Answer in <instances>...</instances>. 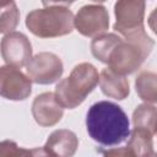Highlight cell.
<instances>
[{
    "instance_id": "obj_2",
    "label": "cell",
    "mask_w": 157,
    "mask_h": 157,
    "mask_svg": "<svg viewBox=\"0 0 157 157\" xmlns=\"http://www.w3.org/2000/svg\"><path fill=\"white\" fill-rule=\"evenodd\" d=\"M155 47L145 29L121 37L120 42L113 48L108 58V67L119 75H130L144 64Z\"/></svg>"
},
{
    "instance_id": "obj_22",
    "label": "cell",
    "mask_w": 157,
    "mask_h": 157,
    "mask_svg": "<svg viewBox=\"0 0 157 157\" xmlns=\"http://www.w3.org/2000/svg\"><path fill=\"white\" fill-rule=\"evenodd\" d=\"M91 1H94V2H104L107 0H91Z\"/></svg>"
},
{
    "instance_id": "obj_10",
    "label": "cell",
    "mask_w": 157,
    "mask_h": 157,
    "mask_svg": "<svg viewBox=\"0 0 157 157\" xmlns=\"http://www.w3.org/2000/svg\"><path fill=\"white\" fill-rule=\"evenodd\" d=\"M32 115L38 125L44 128L54 126L61 120L64 108L59 104L54 93L43 92L33 99Z\"/></svg>"
},
{
    "instance_id": "obj_20",
    "label": "cell",
    "mask_w": 157,
    "mask_h": 157,
    "mask_svg": "<svg viewBox=\"0 0 157 157\" xmlns=\"http://www.w3.org/2000/svg\"><path fill=\"white\" fill-rule=\"evenodd\" d=\"M75 0H42V4L44 7L47 6H64L69 7Z\"/></svg>"
},
{
    "instance_id": "obj_5",
    "label": "cell",
    "mask_w": 157,
    "mask_h": 157,
    "mask_svg": "<svg viewBox=\"0 0 157 157\" xmlns=\"http://www.w3.org/2000/svg\"><path fill=\"white\" fill-rule=\"evenodd\" d=\"M114 15L115 23L113 28L121 37L145 29V0H117Z\"/></svg>"
},
{
    "instance_id": "obj_14",
    "label": "cell",
    "mask_w": 157,
    "mask_h": 157,
    "mask_svg": "<svg viewBox=\"0 0 157 157\" xmlns=\"http://www.w3.org/2000/svg\"><path fill=\"white\" fill-rule=\"evenodd\" d=\"M132 124L134 128L147 130L155 135L157 131V109L155 104H139L132 113Z\"/></svg>"
},
{
    "instance_id": "obj_21",
    "label": "cell",
    "mask_w": 157,
    "mask_h": 157,
    "mask_svg": "<svg viewBox=\"0 0 157 157\" xmlns=\"http://www.w3.org/2000/svg\"><path fill=\"white\" fill-rule=\"evenodd\" d=\"M13 0H0V6H4V5H6V4H10V2H12Z\"/></svg>"
},
{
    "instance_id": "obj_17",
    "label": "cell",
    "mask_w": 157,
    "mask_h": 157,
    "mask_svg": "<svg viewBox=\"0 0 157 157\" xmlns=\"http://www.w3.org/2000/svg\"><path fill=\"white\" fill-rule=\"evenodd\" d=\"M20 22V10L15 1L0 6V33L13 32Z\"/></svg>"
},
{
    "instance_id": "obj_4",
    "label": "cell",
    "mask_w": 157,
    "mask_h": 157,
    "mask_svg": "<svg viewBox=\"0 0 157 157\" xmlns=\"http://www.w3.org/2000/svg\"><path fill=\"white\" fill-rule=\"evenodd\" d=\"M26 26L32 34L39 38L63 37L74 29V13L64 6L36 9L26 16Z\"/></svg>"
},
{
    "instance_id": "obj_18",
    "label": "cell",
    "mask_w": 157,
    "mask_h": 157,
    "mask_svg": "<svg viewBox=\"0 0 157 157\" xmlns=\"http://www.w3.org/2000/svg\"><path fill=\"white\" fill-rule=\"evenodd\" d=\"M26 157V156H45L43 148H22L12 140L0 141V157Z\"/></svg>"
},
{
    "instance_id": "obj_12",
    "label": "cell",
    "mask_w": 157,
    "mask_h": 157,
    "mask_svg": "<svg viewBox=\"0 0 157 157\" xmlns=\"http://www.w3.org/2000/svg\"><path fill=\"white\" fill-rule=\"evenodd\" d=\"M98 82L103 94L109 98L123 101L130 93L129 80L125 76L114 72L110 67H105L101 71Z\"/></svg>"
},
{
    "instance_id": "obj_6",
    "label": "cell",
    "mask_w": 157,
    "mask_h": 157,
    "mask_svg": "<svg viewBox=\"0 0 157 157\" xmlns=\"http://www.w3.org/2000/svg\"><path fill=\"white\" fill-rule=\"evenodd\" d=\"M26 72L29 80L34 83L52 85L61 77L64 65L56 54L42 52L31 58L26 65Z\"/></svg>"
},
{
    "instance_id": "obj_7",
    "label": "cell",
    "mask_w": 157,
    "mask_h": 157,
    "mask_svg": "<svg viewBox=\"0 0 157 157\" xmlns=\"http://www.w3.org/2000/svg\"><path fill=\"white\" fill-rule=\"evenodd\" d=\"M74 27L85 37H97L109 27V13L103 5H85L74 16Z\"/></svg>"
},
{
    "instance_id": "obj_13",
    "label": "cell",
    "mask_w": 157,
    "mask_h": 157,
    "mask_svg": "<svg viewBox=\"0 0 157 157\" xmlns=\"http://www.w3.org/2000/svg\"><path fill=\"white\" fill-rule=\"evenodd\" d=\"M153 136L150 131L144 129L134 128L129 132L128 145L125 146L130 153V156L137 157H152L155 156L153 150Z\"/></svg>"
},
{
    "instance_id": "obj_19",
    "label": "cell",
    "mask_w": 157,
    "mask_h": 157,
    "mask_svg": "<svg viewBox=\"0 0 157 157\" xmlns=\"http://www.w3.org/2000/svg\"><path fill=\"white\" fill-rule=\"evenodd\" d=\"M99 153H102V155H104V156H118V157H120V156H123V157H126V156H130V153H129V151H128V148L126 147H114V148H112V150H97ZM131 157V156H130Z\"/></svg>"
},
{
    "instance_id": "obj_1",
    "label": "cell",
    "mask_w": 157,
    "mask_h": 157,
    "mask_svg": "<svg viewBox=\"0 0 157 157\" xmlns=\"http://www.w3.org/2000/svg\"><path fill=\"white\" fill-rule=\"evenodd\" d=\"M86 129L97 144L112 147L124 142L130 132V123L123 108L113 102L92 104L86 114Z\"/></svg>"
},
{
    "instance_id": "obj_9",
    "label": "cell",
    "mask_w": 157,
    "mask_h": 157,
    "mask_svg": "<svg viewBox=\"0 0 157 157\" xmlns=\"http://www.w3.org/2000/svg\"><path fill=\"white\" fill-rule=\"evenodd\" d=\"M0 52L7 65L16 67L26 66L32 58V44L26 34L10 32L0 42Z\"/></svg>"
},
{
    "instance_id": "obj_3",
    "label": "cell",
    "mask_w": 157,
    "mask_h": 157,
    "mask_svg": "<svg viewBox=\"0 0 157 157\" xmlns=\"http://www.w3.org/2000/svg\"><path fill=\"white\" fill-rule=\"evenodd\" d=\"M98 80L99 75L96 66L90 63H81L56 85L54 96L63 108L75 109L96 88Z\"/></svg>"
},
{
    "instance_id": "obj_15",
    "label": "cell",
    "mask_w": 157,
    "mask_h": 157,
    "mask_svg": "<svg viewBox=\"0 0 157 157\" xmlns=\"http://www.w3.org/2000/svg\"><path fill=\"white\" fill-rule=\"evenodd\" d=\"M135 90L145 103L155 104L157 102V75L152 71H141L135 80Z\"/></svg>"
},
{
    "instance_id": "obj_8",
    "label": "cell",
    "mask_w": 157,
    "mask_h": 157,
    "mask_svg": "<svg viewBox=\"0 0 157 157\" xmlns=\"http://www.w3.org/2000/svg\"><path fill=\"white\" fill-rule=\"evenodd\" d=\"M32 93V81L18 67L0 66V96L10 101H25Z\"/></svg>"
},
{
    "instance_id": "obj_16",
    "label": "cell",
    "mask_w": 157,
    "mask_h": 157,
    "mask_svg": "<svg viewBox=\"0 0 157 157\" xmlns=\"http://www.w3.org/2000/svg\"><path fill=\"white\" fill-rule=\"evenodd\" d=\"M121 36H118L115 33H102L97 37H93L91 42V53L92 55L98 59L101 63L107 64L108 58L113 48L120 42Z\"/></svg>"
},
{
    "instance_id": "obj_11",
    "label": "cell",
    "mask_w": 157,
    "mask_h": 157,
    "mask_svg": "<svg viewBox=\"0 0 157 157\" xmlns=\"http://www.w3.org/2000/svg\"><path fill=\"white\" fill-rule=\"evenodd\" d=\"M78 147V139L76 134L67 129L54 130L47 139L42 147L45 156L53 157H71Z\"/></svg>"
}]
</instances>
